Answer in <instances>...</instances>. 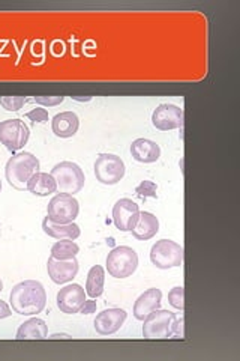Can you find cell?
<instances>
[{
  "label": "cell",
  "mask_w": 240,
  "mask_h": 361,
  "mask_svg": "<svg viewBox=\"0 0 240 361\" xmlns=\"http://www.w3.org/2000/svg\"><path fill=\"white\" fill-rule=\"evenodd\" d=\"M131 155L135 161L151 164L156 163L161 157V148L153 140L149 139H135L131 145Z\"/></svg>",
  "instance_id": "obj_17"
},
{
  "label": "cell",
  "mask_w": 240,
  "mask_h": 361,
  "mask_svg": "<svg viewBox=\"0 0 240 361\" xmlns=\"http://www.w3.org/2000/svg\"><path fill=\"white\" fill-rule=\"evenodd\" d=\"M78 261L77 257L66 259V261H57V259L51 257L47 262V271L49 276L56 285H65L68 281H71L78 274Z\"/></svg>",
  "instance_id": "obj_14"
},
{
  "label": "cell",
  "mask_w": 240,
  "mask_h": 361,
  "mask_svg": "<svg viewBox=\"0 0 240 361\" xmlns=\"http://www.w3.org/2000/svg\"><path fill=\"white\" fill-rule=\"evenodd\" d=\"M61 337H71V336H68V334H53L51 336V338H61Z\"/></svg>",
  "instance_id": "obj_31"
},
{
  "label": "cell",
  "mask_w": 240,
  "mask_h": 361,
  "mask_svg": "<svg viewBox=\"0 0 240 361\" xmlns=\"http://www.w3.org/2000/svg\"><path fill=\"white\" fill-rule=\"evenodd\" d=\"M94 171L101 184L116 185L123 179L127 167L119 155L101 154L94 164Z\"/></svg>",
  "instance_id": "obj_6"
},
{
  "label": "cell",
  "mask_w": 240,
  "mask_h": 361,
  "mask_svg": "<svg viewBox=\"0 0 240 361\" xmlns=\"http://www.w3.org/2000/svg\"><path fill=\"white\" fill-rule=\"evenodd\" d=\"M27 101L26 97H0V106L6 111H18Z\"/></svg>",
  "instance_id": "obj_25"
},
{
  "label": "cell",
  "mask_w": 240,
  "mask_h": 361,
  "mask_svg": "<svg viewBox=\"0 0 240 361\" xmlns=\"http://www.w3.org/2000/svg\"><path fill=\"white\" fill-rule=\"evenodd\" d=\"M57 307L66 314L78 313L86 301V290L82 285H66L57 292Z\"/></svg>",
  "instance_id": "obj_12"
},
{
  "label": "cell",
  "mask_w": 240,
  "mask_h": 361,
  "mask_svg": "<svg viewBox=\"0 0 240 361\" xmlns=\"http://www.w3.org/2000/svg\"><path fill=\"white\" fill-rule=\"evenodd\" d=\"M42 231L45 235H49L50 238L54 240H72L75 241L80 235H82V229H80V226L72 223H68V224H57L53 223L49 217H45L42 220Z\"/></svg>",
  "instance_id": "obj_18"
},
{
  "label": "cell",
  "mask_w": 240,
  "mask_h": 361,
  "mask_svg": "<svg viewBox=\"0 0 240 361\" xmlns=\"http://www.w3.org/2000/svg\"><path fill=\"white\" fill-rule=\"evenodd\" d=\"M140 217V208L132 199L123 197L114 203L113 223L120 232H131Z\"/></svg>",
  "instance_id": "obj_10"
},
{
  "label": "cell",
  "mask_w": 240,
  "mask_h": 361,
  "mask_svg": "<svg viewBox=\"0 0 240 361\" xmlns=\"http://www.w3.org/2000/svg\"><path fill=\"white\" fill-rule=\"evenodd\" d=\"M80 212V203L71 195H56L47 207V217L57 224H68L75 221Z\"/></svg>",
  "instance_id": "obj_9"
},
{
  "label": "cell",
  "mask_w": 240,
  "mask_h": 361,
  "mask_svg": "<svg viewBox=\"0 0 240 361\" xmlns=\"http://www.w3.org/2000/svg\"><path fill=\"white\" fill-rule=\"evenodd\" d=\"M104 281H106V269L101 265H94L89 269L87 280H86V295L90 298H98L104 292Z\"/></svg>",
  "instance_id": "obj_22"
},
{
  "label": "cell",
  "mask_w": 240,
  "mask_h": 361,
  "mask_svg": "<svg viewBox=\"0 0 240 361\" xmlns=\"http://www.w3.org/2000/svg\"><path fill=\"white\" fill-rule=\"evenodd\" d=\"M156 191H158V185L152 183V180H141V183L135 188V195L141 199H147V197L156 199L158 197Z\"/></svg>",
  "instance_id": "obj_26"
},
{
  "label": "cell",
  "mask_w": 240,
  "mask_h": 361,
  "mask_svg": "<svg viewBox=\"0 0 240 361\" xmlns=\"http://www.w3.org/2000/svg\"><path fill=\"white\" fill-rule=\"evenodd\" d=\"M0 191H2V179H0Z\"/></svg>",
  "instance_id": "obj_33"
},
{
  "label": "cell",
  "mask_w": 240,
  "mask_h": 361,
  "mask_svg": "<svg viewBox=\"0 0 240 361\" xmlns=\"http://www.w3.org/2000/svg\"><path fill=\"white\" fill-rule=\"evenodd\" d=\"M50 175L56 180L57 190H59L61 193L71 196L80 193L86 183L84 172L82 171V167L72 161H62L59 164H56L51 169Z\"/></svg>",
  "instance_id": "obj_3"
},
{
  "label": "cell",
  "mask_w": 240,
  "mask_h": 361,
  "mask_svg": "<svg viewBox=\"0 0 240 361\" xmlns=\"http://www.w3.org/2000/svg\"><path fill=\"white\" fill-rule=\"evenodd\" d=\"M80 312H82L83 314H92L96 312V301L92 300H86L84 304L82 306V309H80Z\"/></svg>",
  "instance_id": "obj_29"
},
{
  "label": "cell",
  "mask_w": 240,
  "mask_h": 361,
  "mask_svg": "<svg viewBox=\"0 0 240 361\" xmlns=\"http://www.w3.org/2000/svg\"><path fill=\"white\" fill-rule=\"evenodd\" d=\"M9 302L13 310L23 316L38 314L47 304V292L41 281L25 280L17 283L9 293Z\"/></svg>",
  "instance_id": "obj_1"
},
{
  "label": "cell",
  "mask_w": 240,
  "mask_h": 361,
  "mask_svg": "<svg viewBox=\"0 0 240 361\" xmlns=\"http://www.w3.org/2000/svg\"><path fill=\"white\" fill-rule=\"evenodd\" d=\"M131 232L134 238H137L139 241L152 240L153 236L159 232V220L152 212L140 211L139 221H137L135 228Z\"/></svg>",
  "instance_id": "obj_19"
},
{
  "label": "cell",
  "mask_w": 240,
  "mask_h": 361,
  "mask_svg": "<svg viewBox=\"0 0 240 361\" xmlns=\"http://www.w3.org/2000/svg\"><path fill=\"white\" fill-rule=\"evenodd\" d=\"M32 101L44 107H54L62 104L65 101V97H35Z\"/></svg>",
  "instance_id": "obj_27"
},
{
  "label": "cell",
  "mask_w": 240,
  "mask_h": 361,
  "mask_svg": "<svg viewBox=\"0 0 240 361\" xmlns=\"http://www.w3.org/2000/svg\"><path fill=\"white\" fill-rule=\"evenodd\" d=\"M26 116H27L30 121L38 122V123H45V122H49V119H50L49 111L45 110V109H42V107H37V109L30 110Z\"/></svg>",
  "instance_id": "obj_28"
},
{
  "label": "cell",
  "mask_w": 240,
  "mask_h": 361,
  "mask_svg": "<svg viewBox=\"0 0 240 361\" xmlns=\"http://www.w3.org/2000/svg\"><path fill=\"white\" fill-rule=\"evenodd\" d=\"M4 290V281H2V279H0V292Z\"/></svg>",
  "instance_id": "obj_32"
},
{
  "label": "cell",
  "mask_w": 240,
  "mask_h": 361,
  "mask_svg": "<svg viewBox=\"0 0 240 361\" xmlns=\"http://www.w3.org/2000/svg\"><path fill=\"white\" fill-rule=\"evenodd\" d=\"M161 302H163V292L161 290L156 288L147 289L144 293H141L139 298H137V301L134 304L135 319L144 321L152 312L161 307Z\"/></svg>",
  "instance_id": "obj_15"
},
{
  "label": "cell",
  "mask_w": 240,
  "mask_h": 361,
  "mask_svg": "<svg viewBox=\"0 0 240 361\" xmlns=\"http://www.w3.org/2000/svg\"><path fill=\"white\" fill-rule=\"evenodd\" d=\"M80 128V119L77 113L74 111H62L57 113V115L51 121V130L54 135L61 139H70L74 137Z\"/></svg>",
  "instance_id": "obj_16"
},
{
  "label": "cell",
  "mask_w": 240,
  "mask_h": 361,
  "mask_svg": "<svg viewBox=\"0 0 240 361\" xmlns=\"http://www.w3.org/2000/svg\"><path fill=\"white\" fill-rule=\"evenodd\" d=\"M152 123L159 131H171L184 126V110L176 104H159L152 113Z\"/></svg>",
  "instance_id": "obj_11"
},
{
  "label": "cell",
  "mask_w": 240,
  "mask_h": 361,
  "mask_svg": "<svg viewBox=\"0 0 240 361\" xmlns=\"http://www.w3.org/2000/svg\"><path fill=\"white\" fill-rule=\"evenodd\" d=\"M151 261L159 269L180 267L184 262V247L171 240H159L152 247Z\"/></svg>",
  "instance_id": "obj_7"
},
{
  "label": "cell",
  "mask_w": 240,
  "mask_h": 361,
  "mask_svg": "<svg viewBox=\"0 0 240 361\" xmlns=\"http://www.w3.org/2000/svg\"><path fill=\"white\" fill-rule=\"evenodd\" d=\"M26 188L30 191L32 195H35L38 197H47L51 193H56L57 191L54 178L50 173H45V172H38L33 175L29 179Z\"/></svg>",
  "instance_id": "obj_20"
},
{
  "label": "cell",
  "mask_w": 240,
  "mask_h": 361,
  "mask_svg": "<svg viewBox=\"0 0 240 361\" xmlns=\"http://www.w3.org/2000/svg\"><path fill=\"white\" fill-rule=\"evenodd\" d=\"M177 316L173 312L158 309L152 312L143 321V337L153 341V338H170L175 337V321Z\"/></svg>",
  "instance_id": "obj_5"
},
{
  "label": "cell",
  "mask_w": 240,
  "mask_h": 361,
  "mask_svg": "<svg viewBox=\"0 0 240 361\" xmlns=\"http://www.w3.org/2000/svg\"><path fill=\"white\" fill-rule=\"evenodd\" d=\"M15 338L17 341H25V338H38V341H42V338H49V326L45 321L39 318H32L20 325Z\"/></svg>",
  "instance_id": "obj_21"
},
{
  "label": "cell",
  "mask_w": 240,
  "mask_h": 361,
  "mask_svg": "<svg viewBox=\"0 0 240 361\" xmlns=\"http://www.w3.org/2000/svg\"><path fill=\"white\" fill-rule=\"evenodd\" d=\"M30 130L21 119H6L0 122V143L9 152H17L29 142Z\"/></svg>",
  "instance_id": "obj_8"
},
{
  "label": "cell",
  "mask_w": 240,
  "mask_h": 361,
  "mask_svg": "<svg viewBox=\"0 0 240 361\" xmlns=\"http://www.w3.org/2000/svg\"><path fill=\"white\" fill-rule=\"evenodd\" d=\"M168 302L171 304V307H175L177 310L185 309V289H184V286H176V288L170 290Z\"/></svg>",
  "instance_id": "obj_24"
},
{
  "label": "cell",
  "mask_w": 240,
  "mask_h": 361,
  "mask_svg": "<svg viewBox=\"0 0 240 361\" xmlns=\"http://www.w3.org/2000/svg\"><path fill=\"white\" fill-rule=\"evenodd\" d=\"M11 314H13V312H11V307L8 306V304H6L5 301L0 300V319L9 318Z\"/></svg>",
  "instance_id": "obj_30"
},
{
  "label": "cell",
  "mask_w": 240,
  "mask_h": 361,
  "mask_svg": "<svg viewBox=\"0 0 240 361\" xmlns=\"http://www.w3.org/2000/svg\"><path fill=\"white\" fill-rule=\"evenodd\" d=\"M127 312L118 307L102 310L101 313L96 314V318L94 321L95 331L99 336H111L114 333H118L122 329L125 321H127Z\"/></svg>",
  "instance_id": "obj_13"
},
{
  "label": "cell",
  "mask_w": 240,
  "mask_h": 361,
  "mask_svg": "<svg viewBox=\"0 0 240 361\" xmlns=\"http://www.w3.org/2000/svg\"><path fill=\"white\" fill-rule=\"evenodd\" d=\"M80 252V247L72 240H59L51 247V257L57 261H66V259L77 257Z\"/></svg>",
  "instance_id": "obj_23"
},
{
  "label": "cell",
  "mask_w": 240,
  "mask_h": 361,
  "mask_svg": "<svg viewBox=\"0 0 240 361\" xmlns=\"http://www.w3.org/2000/svg\"><path fill=\"white\" fill-rule=\"evenodd\" d=\"M139 268V255L132 247H114L107 256V271L114 279H128Z\"/></svg>",
  "instance_id": "obj_4"
},
{
  "label": "cell",
  "mask_w": 240,
  "mask_h": 361,
  "mask_svg": "<svg viewBox=\"0 0 240 361\" xmlns=\"http://www.w3.org/2000/svg\"><path fill=\"white\" fill-rule=\"evenodd\" d=\"M39 172V160L30 152H18L8 160L5 178L11 187L25 190L29 179Z\"/></svg>",
  "instance_id": "obj_2"
}]
</instances>
